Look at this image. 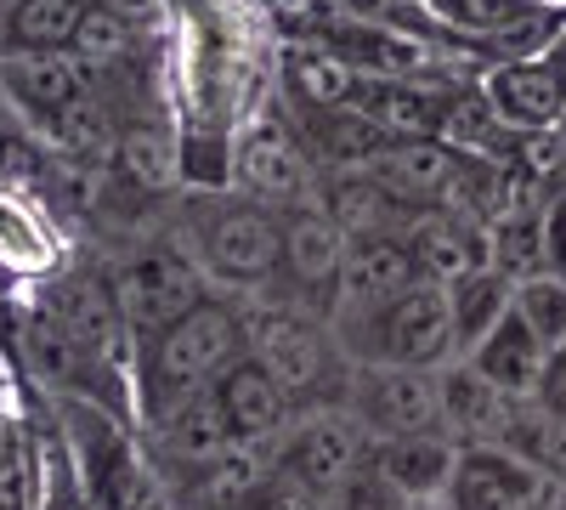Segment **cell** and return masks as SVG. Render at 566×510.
<instances>
[{
  "mask_svg": "<svg viewBox=\"0 0 566 510\" xmlns=\"http://www.w3.org/2000/svg\"><path fill=\"white\" fill-rule=\"evenodd\" d=\"M244 352H250V306L221 290L205 295L193 312L176 318L154 341H136V352H130L136 426H154L170 408L210 397Z\"/></svg>",
  "mask_w": 566,
  "mask_h": 510,
  "instance_id": "1",
  "label": "cell"
},
{
  "mask_svg": "<svg viewBox=\"0 0 566 510\" xmlns=\"http://www.w3.org/2000/svg\"><path fill=\"white\" fill-rule=\"evenodd\" d=\"M170 233L187 244L210 278V290L239 295V301H266L277 295L283 278V210L255 205L232 188L216 194H187L176 205Z\"/></svg>",
  "mask_w": 566,
  "mask_h": 510,
  "instance_id": "2",
  "label": "cell"
},
{
  "mask_svg": "<svg viewBox=\"0 0 566 510\" xmlns=\"http://www.w3.org/2000/svg\"><path fill=\"white\" fill-rule=\"evenodd\" d=\"M52 408L85 510H170L165 477L148 443H142V426L97 403H52Z\"/></svg>",
  "mask_w": 566,
  "mask_h": 510,
  "instance_id": "3",
  "label": "cell"
},
{
  "mask_svg": "<svg viewBox=\"0 0 566 510\" xmlns=\"http://www.w3.org/2000/svg\"><path fill=\"white\" fill-rule=\"evenodd\" d=\"M244 306H250V357L290 392L295 414L346 408L357 363L340 346L335 323L295 301H244Z\"/></svg>",
  "mask_w": 566,
  "mask_h": 510,
  "instance_id": "4",
  "label": "cell"
},
{
  "mask_svg": "<svg viewBox=\"0 0 566 510\" xmlns=\"http://www.w3.org/2000/svg\"><path fill=\"white\" fill-rule=\"evenodd\" d=\"M108 267V284L119 295V312L130 323V346L136 341H154L159 330H170L176 318H187L210 290V278L199 272V261L187 256V244L159 227H142V233L114 239L108 256H97Z\"/></svg>",
  "mask_w": 566,
  "mask_h": 510,
  "instance_id": "5",
  "label": "cell"
},
{
  "mask_svg": "<svg viewBox=\"0 0 566 510\" xmlns=\"http://www.w3.org/2000/svg\"><path fill=\"white\" fill-rule=\"evenodd\" d=\"M352 363H402V368H442L459 357L453 346V306L442 284H408L397 301L335 330Z\"/></svg>",
  "mask_w": 566,
  "mask_h": 510,
  "instance_id": "6",
  "label": "cell"
},
{
  "mask_svg": "<svg viewBox=\"0 0 566 510\" xmlns=\"http://www.w3.org/2000/svg\"><path fill=\"white\" fill-rule=\"evenodd\" d=\"M29 306H40L45 318L57 323V330L91 352L103 368H114V375L130 381V323L119 312V295L108 284V267L103 261H74V267H52L34 284Z\"/></svg>",
  "mask_w": 566,
  "mask_h": 510,
  "instance_id": "7",
  "label": "cell"
},
{
  "mask_svg": "<svg viewBox=\"0 0 566 510\" xmlns=\"http://www.w3.org/2000/svg\"><path fill=\"white\" fill-rule=\"evenodd\" d=\"M346 414L374 437H424L442 431V392H437V368H402V363H357L352 368V392Z\"/></svg>",
  "mask_w": 566,
  "mask_h": 510,
  "instance_id": "8",
  "label": "cell"
},
{
  "mask_svg": "<svg viewBox=\"0 0 566 510\" xmlns=\"http://www.w3.org/2000/svg\"><path fill=\"white\" fill-rule=\"evenodd\" d=\"M374 454V437L352 420L346 408H317V414H301L283 437V454H277V471L290 477L295 488H306L317 504L335 499Z\"/></svg>",
  "mask_w": 566,
  "mask_h": 510,
  "instance_id": "9",
  "label": "cell"
},
{
  "mask_svg": "<svg viewBox=\"0 0 566 510\" xmlns=\"http://www.w3.org/2000/svg\"><path fill=\"white\" fill-rule=\"evenodd\" d=\"M227 176H232V194H244L255 205H272V210H295L317 194V170L306 165L290 119H277V114H255L239 131Z\"/></svg>",
  "mask_w": 566,
  "mask_h": 510,
  "instance_id": "10",
  "label": "cell"
},
{
  "mask_svg": "<svg viewBox=\"0 0 566 510\" xmlns=\"http://www.w3.org/2000/svg\"><path fill=\"white\" fill-rule=\"evenodd\" d=\"M340 261H346V239L323 216L317 199L283 210V278H277V295H266V301H295V306L328 318V290L340 278Z\"/></svg>",
  "mask_w": 566,
  "mask_h": 510,
  "instance_id": "11",
  "label": "cell"
},
{
  "mask_svg": "<svg viewBox=\"0 0 566 510\" xmlns=\"http://www.w3.org/2000/svg\"><path fill=\"white\" fill-rule=\"evenodd\" d=\"M283 443H239L205 466H159L170 510H250L261 482L277 471Z\"/></svg>",
  "mask_w": 566,
  "mask_h": 510,
  "instance_id": "12",
  "label": "cell"
},
{
  "mask_svg": "<svg viewBox=\"0 0 566 510\" xmlns=\"http://www.w3.org/2000/svg\"><path fill=\"white\" fill-rule=\"evenodd\" d=\"M85 91H97V74H91L74 52H7L0 58V103H7L29 131L57 119L69 103L85 97Z\"/></svg>",
  "mask_w": 566,
  "mask_h": 510,
  "instance_id": "13",
  "label": "cell"
},
{
  "mask_svg": "<svg viewBox=\"0 0 566 510\" xmlns=\"http://www.w3.org/2000/svg\"><path fill=\"white\" fill-rule=\"evenodd\" d=\"M408 284H419V278H413L402 239H357V244H346L340 278H335V290H328V323L346 330V323L397 301Z\"/></svg>",
  "mask_w": 566,
  "mask_h": 510,
  "instance_id": "14",
  "label": "cell"
},
{
  "mask_svg": "<svg viewBox=\"0 0 566 510\" xmlns=\"http://www.w3.org/2000/svg\"><path fill=\"white\" fill-rule=\"evenodd\" d=\"M544 482L549 477H538L527 459H515L493 443H464L437 504L442 510H527Z\"/></svg>",
  "mask_w": 566,
  "mask_h": 510,
  "instance_id": "15",
  "label": "cell"
},
{
  "mask_svg": "<svg viewBox=\"0 0 566 510\" xmlns=\"http://www.w3.org/2000/svg\"><path fill=\"white\" fill-rule=\"evenodd\" d=\"M290 131H295L306 165L317 170V181L368 170L386 154V131H374L352 103L346 108H290Z\"/></svg>",
  "mask_w": 566,
  "mask_h": 510,
  "instance_id": "16",
  "label": "cell"
},
{
  "mask_svg": "<svg viewBox=\"0 0 566 510\" xmlns=\"http://www.w3.org/2000/svg\"><path fill=\"white\" fill-rule=\"evenodd\" d=\"M488 103L510 131H555L566 114V69L555 58H527V63H493L482 74Z\"/></svg>",
  "mask_w": 566,
  "mask_h": 510,
  "instance_id": "17",
  "label": "cell"
},
{
  "mask_svg": "<svg viewBox=\"0 0 566 510\" xmlns=\"http://www.w3.org/2000/svg\"><path fill=\"white\" fill-rule=\"evenodd\" d=\"M210 397L221 403V414H227V426H232V437H239V443H283V437H290V426L301 420L290 392H283L250 352L227 368L221 386Z\"/></svg>",
  "mask_w": 566,
  "mask_h": 510,
  "instance_id": "18",
  "label": "cell"
},
{
  "mask_svg": "<svg viewBox=\"0 0 566 510\" xmlns=\"http://www.w3.org/2000/svg\"><path fill=\"white\" fill-rule=\"evenodd\" d=\"M402 250L413 261V278L419 284H459L476 267H488V227H464L453 216H413L402 227Z\"/></svg>",
  "mask_w": 566,
  "mask_h": 510,
  "instance_id": "19",
  "label": "cell"
},
{
  "mask_svg": "<svg viewBox=\"0 0 566 510\" xmlns=\"http://www.w3.org/2000/svg\"><path fill=\"white\" fill-rule=\"evenodd\" d=\"M459 154L442 143V136H419V143H386V154L368 165V176L408 210V216H431L448 194Z\"/></svg>",
  "mask_w": 566,
  "mask_h": 510,
  "instance_id": "20",
  "label": "cell"
},
{
  "mask_svg": "<svg viewBox=\"0 0 566 510\" xmlns=\"http://www.w3.org/2000/svg\"><path fill=\"white\" fill-rule=\"evenodd\" d=\"M448 97H453V91L413 85V80H357L352 108L374 131H386V143H419V136H437Z\"/></svg>",
  "mask_w": 566,
  "mask_h": 510,
  "instance_id": "21",
  "label": "cell"
},
{
  "mask_svg": "<svg viewBox=\"0 0 566 510\" xmlns=\"http://www.w3.org/2000/svg\"><path fill=\"white\" fill-rule=\"evenodd\" d=\"M323 216L340 227V239L357 244V239H402V227L413 221L380 181H374L368 170H352V176H323L317 194Z\"/></svg>",
  "mask_w": 566,
  "mask_h": 510,
  "instance_id": "22",
  "label": "cell"
},
{
  "mask_svg": "<svg viewBox=\"0 0 566 510\" xmlns=\"http://www.w3.org/2000/svg\"><path fill=\"white\" fill-rule=\"evenodd\" d=\"M437 392H442V431L464 448V443H499L504 420H510V392H499L493 381H482L464 357L437 368Z\"/></svg>",
  "mask_w": 566,
  "mask_h": 510,
  "instance_id": "23",
  "label": "cell"
},
{
  "mask_svg": "<svg viewBox=\"0 0 566 510\" xmlns=\"http://www.w3.org/2000/svg\"><path fill=\"white\" fill-rule=\"evenodd\" d=\"M357 80L363 74L323 40H295L277 58V85H283V103L290 108H346Z\"/></svg>",
  "mask_w": 566,
  "mask_h": 510,
  "instance_id": "24",
  "label": "cell"
},
{
  "mask_svg": "<svg viewBox=\"0 0 566 510\" xmlns=\"http://www.w3.org/2000/svg\"><path fill=\"white\" fill-rule=\"evenodd\" d=\"M374 471H386L413 504H437L448 477H453V459L459 443L448 431H424V437H391V443H374Z\"/></svg>",
  "mask_w": 566,
  "mask_h": 510,
  "instance_id": "25",
  "label": "cell"
},
{
  "mask_svg": "<svg viewBox=\"0 0 566 510\" xmlns=\"http://www.w3.org/2000/svg\"><path fill=\"white\" fill-rule=\"evenodd\" d=\"M470 368H476L482 381H493L499 392H510V397H533L538 392V381H544V363H549V352L538 346V335L527 330L522 318H515V306L499 318V330L464 357Z\"/></svg>",
  "mask_w": 566,
  "mask_h": 510,
  "instance_id": "26",
  "label": "cell"
},
{
  "mask_svg": "<svg viewBox=\"0 0 566 510\" xmlns=\"http://www.w3.org/2000/svg\"><path fill=\"white\" fill-rule=\"evenodd\" d=\"M437 136H442L453 154H476V159H493V165H504V159L515 154V143H522V131H510V125L499 119V108L488 103L482 85L453 91L448 108H442Z\"/></svg>",
  "mask_w": 566,
  "mask_h": 510,
  "instance_id": "27",
  "label": "cell"
},
{
  "mask_svg": "<svg viewBox=\"0 0 566 510\" xmlns=\"http://www.w3.org/2000/svg\"><path fill=\"white\" fill-rule=\"evenodd\" d=\"M80 0H7L0 7V58L7 52H69L80 34Z\"/></svg>",
  "mask_w": 566,
  "mask_h": 510,
  "instance_id": "28",
  "label": "cell"
},
{
  "mask_svg": "<svg viewBox=\"0 0 566 510\" xmlns=\"http://www.w3.org/2000/svg\"><path fill=\"white\" fill-rule=\"evenodd\" d=\"M448 306H453V346L459 357H470L499 330V318L515 306V278H504L499 267H476L470 278L448 284Z\"/></svg>",
  "mask_w": 566,
  "mask_h": 510,
  "instance_id": "29",
  "label": "cell"
},
{
  "mask_svg": "<svg viewBox=\"0 0 566 510\" xmlns=\"http://www.w3.org/2000/svg\"><path fill=\"white\" fill-rule=\"evenodd\" d=\"M34 454L40 448H34L29 426L0 408V510H40L45 471H40Z\"/></svg>",
  "mask_w": 566,
  "mask_h": 510,
  "instance_id": "30",
  "label": "cell"
},
{
  "mask_svg": "<svg viewBox=\"0 0 566 510\" xmlns=\"http://www.w3.org/2000/svg\"><path fill=\"white\" fill-rule=\"evenodd\" d=\"M515 318L538 335L544 352H560L566 346V278H549V272H533L515 284Z\"/></svg>",
  "mask_w": 566,
  "mask_h": 510,
  "instance_id": "31",
  "label": "cell"
},
{
  "mask_svg": "<svg viewBox=\"0 0 566 510\" xmlns=\"http://www.w3.org/2000/svg\"><path fill=\"white\" fill-rule=\"evenodd\" d=\"M323 510H419L386 471H374V459H368V466L335 493V499H328Z\"/></svg>",
  "mask_w": 566,
  "mask_h": 510,
  "instance_id": "32",
  "label": "cell"
},
{
  "mask_svg": "<svg viewBox=\"0 0 566 510\" xmlns=\"http://www.w3.org/2000/svg\"><path fill=\"white\" fill-rule=\"evenodd\" d=\"M40 510H85V499H80V482H74V471H69V454H63V443L45 454V488H40Z\"/></svg>",
  "mask_w": 566,
  "mask_h": 510,
  "instance_id": "33",
  "label": "cell"
},
{
  "mask_svg": "<svg viewBox=\"0 0 566 510\" xmlns=\"http://www.w3.org/2000/svg\"><path fill=\"white\" fill-rule=\"evenodd\" d=\"M108 18H119L125 29H136L142 40H154L165 29V0H97Z\"/></svg>",
  "mask_w": 566,
  "mask_h": 510,
  "instance_id": "34",
  "label": "cell"
},
{
  "mask_svg": "<svg viewBox=\"0 0 566 510\" xmlns=\"http://www.w3.org/2000/svg\"><path fill=\"white\" fill-rule=\"evenodd\" d=\"M544 272L566 278V188L544 205Z\"/></svg>",
  "mask_w": 566,
  "mask_h": 510,
  "instance_id": "35",
  "label": "cell"
},
{
  "mask_svg": "<svg viewBox=\"0 0 566 510\" xmlns=\"http://www.w3.org/2000/svg\"><path fill=\"white\" fill-rule=\"evenodd\" d=\"M250 510H323V504H317L306 488H295L283 471H272V477L261 482V493L250 499Z\"/></svg>",
  "mask_w": 566,
  "mask_h": 510,
  "instance_id": "36",
  "label": "cell"
},
{
  "mask_svg": "<svg viewBox=\"0 0 566 510\" xmlns=\"http://www.w3.org/2000/svg\"><path fill=\"white\" fill-rule=\"evenodd\" d=\"M555 420L566 426V346L560 352H549V363H544V381H538V392H533Z\"/></svg>",
  "mask_w": 566,
  "mask_h": 510,
  "instance_id": "37",
  "label": "cell"
},
{
  "mask_svg": "<svg viewBox=\"0 0 566 510\" xmlns=\"http://www.w3.org/2000/svg\"><path fill=\"white\" fill-rule=\"evenodd\" d=\"M527 510H560V477H549L538 493H533V504Z\"/></svg>",
  "mask_w": 566,
  "mask_h": 510,
  "instance_id": "38",
  "label": "cell"
},
{
  "mask_svg": "<svg viewBox=\"0 0 566 510\" xmlns=\"http://www.w3.org/2000/svg\"><path fill=\"white\" fill-rule=\"evenodd\" d=\"M272 7H277V12H295V18H312L323 0H272Z\"/></svg>",
  "mask_w": 566,
  "mask_h": 510,
  "instance_id": "39",
  "label": "cell"
},
{
  "mask_svg": "<svg viewBox=\"0 0 566 510\" xmlns=\"http://www.w3.org/2000/svg\"><path fill=\"white\" fill-rule=\"evenodd\" d=\"M549 58L566 69V23H560V34H555V45H549Z\"/></svg>",
  "mask_w": 566,
  "mask_h": 510,
  "instance_id": "40",
  "label": "cell"
},
{
  "mask_svg": "<svg viewBox=\"0 0 566 510\" xmlns=\"http://www.w3.org/2000/svg\"><path fill=\"white\" fill-rule=\"evenodd\" d=\"M7 125H12V108H7V103H0V131H7Z\"/></svg>",
  "mask_w": 566,
  "mask_h": 510,
  "instance_id": "41",
  "label": "cell"
},
{
  "mask_svg": "<svg viewBox=\"0 0 566 510\" xmlns=\"http://www.w3.org/2000/svg\"><path fill=\"white\" fill-rule=\"evenodd\" d=\"M560 510H566V477H560Z\"/></svg>",
  "mask_w": 566,
  "mask_h": 510,
  "instance_id": "42",
  "label": "cell"
},
{
  "mask_svg": "<svg viewBox=\"0 0 566 510\" xmlns=\"http://www.w3.org/2000/svg\"><path fill=\"white\" fill-rule=\"evenodd\" d=\"M80 7H97V0H80Z\"/></svg>",
  "mask_w": 566,
  "mask_h": 510,
  "instance_id": "43",
  "label": "cell"
},
{
  "mask_svg": "<svg viewBox=\"0 0 566 510\" xmlns=\"http://www.w3.org/2000/svg\"><path fill=\"white\" fill-rule=\"evenodd\" d=\"M424 510H442V504H424Z\"/></svg>",
  "mask_w": 566,
  "mask_h": 510,
  "instance_id": "44",
  "label": "cell"
},
{
  "mask_svg": "<svg viewBox=\"0 0 566 510\" xmlns=\"http://www.w3.org/2000/svg\"><path fill=\"white\" fill-rule=\"evenodd\" d=\"M0 7H7V0H0Z\"/></svg>",
  "mask_w": 566,
  "mask_h": 510,
  "instance_id": "45",
  "label": "cell"
},
{
  "mask_svg": "<svg viewBox=\"0 0 566 510\" xmlns=\"http://www.w3.org/2000/svg\"><path fill=\"white\" fill-rule=\"evenodd\" d=\"M419 510H424V504H419Z\"/></svg>",
  "mask_w": 566,
  "mask_h": 510,
  "instance_id": "46",
  "label": "cell"
}]
</instances>
